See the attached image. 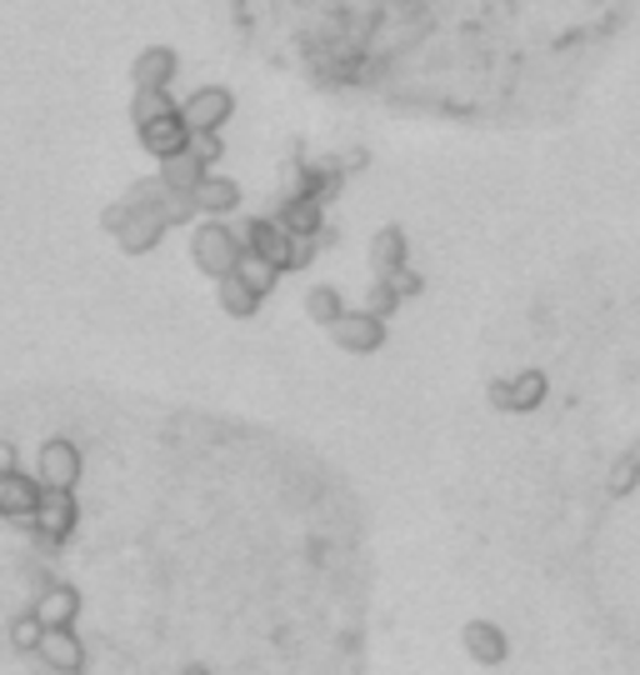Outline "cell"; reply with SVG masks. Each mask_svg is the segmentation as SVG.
<instances>
[{
	"instance_id": "cell-1",
	"label": "cell",
	"mask_w": 640,
	"mask_h": 675,
	"mask_svg": "<svg viewBox=\"0 0 640 675\" xmlns=\"http://www.w3.org/2000/svg\"><path fill=\"white\" fill-rule=\"evenodd\" d=\"M240 256H246V250H240V236L226 221L205 215V221L195 225V236H190V261L201 265V275L221 281V275H230L240 265Z\"/></svg>"
},
{
	"instance_id": "cell-2",
	"label": "cell",
	"mask_w": 640,
	"mask_h": 675,
	"mask_svg": "<svg viewBox=\"0 0 640 675\" xmlns=\"http://www.w3.org/2000/svg\"><path fill=\"white\" fill-rule=\"evenodd\" d=\"M240 250H256L261 261H271L275 271H291L296 265V236L285 230L281 221H271V215H250V221H240Z\"/></svg>"
},
{
	"instance_id": "cell-3",
	"label": "cell",
	"mask_w": 640,
	"mask_h": 675,
	"mask_svg": "<svg viewBox=\"0 0 640 675\" xmlns=\"http://www.w3.org/2000/svg\"><path fill=\"white\" fill-rule=\"evenodd\" d=\"M85 461H81V446H75L71 436H50L46 446H40L36 455V481L46 490H75V481H81Z\"/></svg>"
},
{
	"instance_id": "cell-4",
	"label": "cell",
	"mask_w": 640,
	"mask_h": 675,
	"mask_svg": "<svg viewBox=\"0 0 640 675\" xmlns=\"http://www.w3.org/2000/svg\"><path fill=\"white\" fill-rule=\"evenodd\" d=\"M325 331H331V341L341 345L345 356H370V351L386 345V320L370 316V310H341Z\"/></svg>"
},
{
	"instance_id": "cell-5",
	"label": "cell",
	"mask_w": 640,
	"mask_h": 675,
	"mask_svg": "<svg viewBox=\"0 0 640 675\" xmlns=\"http://www.w3.org/2000/svg\"><path fill=\"white\" fill-rule=\"evenodd\" d=\"M40 481L25 471H11L0 475V516L11 525H21V531H36V506H40Z\"/></svg>"
},
{
	"instance_id": "cell-6",
	"label": "cell",
	"mask_w": 640,
	"mask_h": 675,
	"mask_svg": "<svg viewBox=\"0 0 640 675\" xmlns=\"http://www.w3.org/2000/svg\"><path fill=\"white\" fill-rule=\"evenodd\" d=\"M230 116H236V95H230L226 85H201V91L180 106L186 131H221Z\"/></svg>"
},
{
	"instance_id": "cell-7",
	"label": "cell",
	"mask_w": 640,
	"mask_h": 675,
	"mask_svg": "<svg viewBox=\"0 0 640 675\" xmlns=\"http://www.w3.org/2000/svg\"><path fill=\"white\" fill-rule=\"evenodd\" d=\"M550 380L541 370H521V376L510 380H490V405L496 411H535V405L546 401Z\"/></svg>"
},
{
	"instance_id": "cell-8",
	"label": "cell",
	"mask_w": 640,
	"mask_h": 675,
	"mask_svg": "<svg viewBox=\"0 0 640 675\" xmlns=\"http://www.w3.org/2000/svg\"><path fill=\"white\" fill-rule=\"evenodd\" d=\"M81 521V506H75V490H40L36 506V531L50 535V541H66Z\"/></svg>"
},
{
	"instance_id": "cell-9",
	"label": "cell",
	"mask_w": 640,
	"mask_h": 675,
	"mask_svg": "<svg viewBox=\"0 0 640 675\" xmlns=\"http://www.w3.org/2000/svg\"><path fill=\"white\" fill-rule=\"evenodd\" d=\"M170 225L161 221V211H135L131 205V221L116 230V246L126 250V256H145V250H155L161 240H166Z\"/></svg>"
},
{
	"instance_id": "cell-10",
	"label": "cell",
	"mask_w": 640,
	"mask_h": 675,
	"mask_svg": "<svg viewBox=\"0 0 640 675\" xmlns=\"http://www.w3.org/2000/svg\"><path fill=\"white\" fill-rule=\"evenodd\" d=\"M36 655L50 665V671H85V646L71 626H50L46 636H40Z\"/></svg>"
},
{
	"instance_id": "cell-11",
	"label": "cell",
	"mask_w": 640,
	"mask_h": 675,
	"mask_svg": "<svg viewBox=\"0 0 640 675\" xmlns=\"http://www.w3.org/2000/svg\"><path fill=\"white\" fill-rule=\"evenodd\" d=\"M135 131H141L145 155H155V161H166V155L186 151V141H190V131H186V120H180V110H170V116L151 120V126H135Z\"/></svg>"
},
{
	"instance_id": "cell-12",
	"label": "cell",
	"mask_w": 640,
	"mask_h": 675,
	"mask_svg": "<svg viewBox=\"0 0 640 675\" xmlns=\"http://www.w3.org/2000/svg\"><path fill=\"white\" fill-rule=\"evenodd\" d=\"M31 611H36L40 616V626H75V616H81V591H75V585H46V591L36 595V605H31Z\"/></svg>"
},
{
	"instance_id": "cell-13",
	"label": "cell",
	"mask_w": 640,
	"mask_h": 675,
	"mask_svg": "<svg viewBox=\"0 0 640 675\" xmlns=\"http://www.w3.org/2000/svg\"><path fill=\"white\" fill-rule=\"evenodd\" d=\"M176 71H180L176 50L170 46H145L141 56H135V66H131V81L135 85H155V91H170Z\"/></svg>"
},
{
	"instance_id": "cell-14",
	"label": "cell",
	"mask_w": 640,
	"mask_h": 675,
	"mask_svg": "<svg viewBox=\"0 0 640 675\" xmlns=\"http://www.w3.org/2000/svg\"><path fill=\"white\" fill-rule=\"evenodd\" d=\"M190 196H195V205H201V215H215V221H221V215H230L240 205V180H230V176H211V170H205V180L195 190H190Z\"/></svg>"
},
{
	"instance_id": "cell-15",
	"label": "cell",
	"mask_w": 640,
	"mask_h": 675,
	"mask_svg": "<svg viewBox=\"0 0 640 675\" xmlns=\"http://www.w3.org/2000/svg\"><path fill=\"white\" fill-rule=\"evenodd\" d=\"M461 640H465V651H471V661H481V665H500L510 655L506 630L490 626V620H471Z\"/></svg>"
},
{
	"instance_id": "cell-16",
	"label": "cell",
	"mask_w": 640,
	"mask_h": 675,
	"mask_svg": "<svg viewBox=\"0 0 640 675\" xmlns=\"http://www.w3.org/2000/svg\"><path fill=\"white\" fill-rule=\"evenodd\" d=\"M405 256H411V246H405L401 225H380L376 240H370V271L391 275V271H401V265H405Z\"/></svg>"
},
{
	"instance_id": "cell-17",
	"label": "cell",
	"mask_w": 640,
	"mask_h": 675,
	"mask_svg": "<svg viewBox=\"0 0 640 675\" xmlns=\"http://www.w3.org/2000/svg\"><path fill=\"white\" fill-rule=\"evenodd\" d=\"M215 300H221V310H226V316L250 320L256 310H261V300H265V296H256V291H250V285L240 281L236 271H230V275H221V281H215Z\"/></svg>"
},
{
	"instance_id": "cell-18",
	"label": "cell",
	"mask_w": 640,
	"mask_h": 675,
	"mask_svg": "<svg viewBox=\"0 0 640 675\" xmlns=\"http://www.w3.org/2000/svg\"><path fill=\"white\" fill-rule=\"evenodd\" d=\"M205 161L201 155H190V151H176V155H166V161H161V180H166L170 190H195L205 180Z\"/></svg>"
},
{
	"instance_id": "cell-19",
	"label": "cell",
	"mask_w": 640,
	"mask_h": 675,
	"mask_svg": "<svg viewBox=\"0 0 640 675\" xmlns=\"http://www.w3.org/2000/svg\"><path fill=\"white\" fill-rule=\"evenodd\" d=\"M275 221H281L291 236H320V201H310V196H285Z\"/></svg>"
},
{
	"instance_id": "cell-20",
	"label": "cell",
	"mask_w": 640,
	"mask_h": 675,
	"mask_svg": "<svg viewBox=\"0 0 640 675\" xmlns=\"http://www.w3.org/2000/svg\"><path fill=\"white\" fill-rule=\"evenodd\" d=\"M170 110H180L176 100H170V91H155V85H135V95H131V120H135V126H151V120L170 116Z\"/></svg>"
},
{
	"instance_id": "cell-21",
	"label": "cell",
	"mask_w": 640,
	"mask_h": 675,
	"mask_svg": "<svg viewBox=\"0 0 640 675\" xmlns=\"http://www.w3.org/2000/svg\"><path fill=\"white\" fill-rule=\"evenodd\" d=\"M236 275L250 285V291H256V296H271V291H275V281H281V271H275L271 261H261L256 250H246V256H240Z\"/></svg>"
},
{
	"instance_id": "cell-22",
	"label": "cell",
	"mask_w": 640,
	"mask_h": 675,
	"mask_svg": "<svg viewBox=\"0 0 640 675\" xmlns=\"http://www.w3.org/2000/svg\"><path fill=\"white\" fill-rule=\"evenodd\" d=\"M341 310L345 306H341V296H335L331 285H310V291H306V316L316 320V325H331Z\"/></svg>"
},
{
	"instance_id": "cell-23",
	"label": "cell",
	"mask_w": 640,
	"mask_h": 675,
	"mask_svg": "<svg viewBox=\"0 0 640 675\" xmlns=\"http://www.w3.org/2000/svg\"><path fill=\"white\" fill-rule=\"evenodd\" d=\"M201 215V205H195V196L190 190H166V201H161V221L166 225H190Z\"/></svg>"
},
{
	"instance_id": "cell-24",
	"label": "cell",
	"mask_w": 640,
	"mask_h": 675,
	"mask_svg": "<svg viewBox=\"0 0 640 675\" xmlns=\"http://www.w3.org/2000/svg\"><path fill=\"white\" fill-rule=\"evenodd\" d=\"M640 486V465L630 461V455H620L616 465H611V475H605V496H630V490Z\"/></svg>"
},
{
	"instance_id": "cell-25",
	"label": "cell",
	"mask_w": 640,
	"mask_h": 675,
	"mask_svg": "<svg viewBox=\"0 0 640 675\" xmlns=\"http://www.w3.org/2000/svg\"><path fill=\"white\" fill-rule=\"evenodd\" d=\"M166 180L161 176H145V180H135L131 186V196H126V201L135 205V211H161V201H166Z\"/></svg>"
},
{
	"instance_id": "cell-26",
	"label": "cell",
	"mask_w": 640,
	"mask_h": 675,
	"mask_svg": "<svg viewBox=\"0 0 640 675\" xmlns=\"http://www.w3.org/2000/svg\"><path fill=\"white\" fill-rule=\"evenodd\" d=\"M40 636H46V626H40L36 611H25V616L11 620V646H15V651H36Z\"/></svg>"
},
{
	"instance_id": "cell-27",
	"label": "cell",
	"mask_w": 640,
	"mask_h": 675,
	"mask_svg": "<svg viewBox=\"0 0 640 675\" xmlns=\"http://www.w3.org/2000/svg\"><path fill=\"white\" fill-rule=\"evenodd\" d=\"M360 310H370V316L386 320V316H395V310H401V296L391 291V281H380V275H376V285H370V296H366V306H360Z\"/></svg>"
},
{
	"instance_id": "cell-28",
	"label": "cell",
	"mask_w": 640,
	"mask_h": 675,
	"mask_svg": "<svg viewBox=\"0 0 640 675\" xmlns=\"http://www.w3.org/2000/svg\"><path fill=\"white\" fill-rule=\"evenodd\" d=\"M186 151H190V155H201L205 166H215V161L226 155V145H221V131H190Z\"/></svg>"
},
{
	"instance_id": "cell-29",
	"label": "cell",
	"mask_w": 640,
	"mask_h": 675,
	"mask_svg": "<svg viewBox=\"0 0 640 675\" xmlns=\"http://www.w3.org/2000/svg\"><path fill=\"white\" fill-rule=\"evenodd\" d=\"M380 281H391V291H395V296H420V275H415V271H405V265H401V271H391V275H380Z\"/></svg>"
},
{
	"instance_id": "cell-30",
	"label": "cell",
	"mask_w": 640,
	"mask_h": 675,
	"mask_svg": "<svg viewBox=\"0 0 640 675\" xmlns=\"http://www.w3.org/2000/svg\"><path fill=\"white\" fill-rule=\"evenodd\" d=\"M126 221H131V201H110L106 211H100V225H106V236H116Z\"/></svg>"
},
{
	"instance_id": "cell-31",
	"label": "cell",
	"mask_w": 640,
	"mask_h": 675,
	"mask_svg": "<svg viewBox=\"0 0 640 675\" xmlns=\"http://www.w3.org/2000/svg\"><path fill=\"white\" fill-rule=\"evenodd\" d=\"M11 471H21V465H15V446L0 440V475H11Z\"/></svg>"
},
{
	"instance_id": "cell-32",
	"label": "cell",
	"mask_w": 640,
	"mask_h": 675,
	"mask_svg": "<svg viewBox=\"0 0 640 675\" xmlns=\"http://www.w3.org/2000/svg\"><path fill=\"white\" fill-rule=\"evenodd\" d=\"M180 675H211V671H205V665H186V671H180Z\"/></svg>"
},
{
	"instance_id": "cell-33",
	"label": "cell",
	"mask_w": 640,
	"mask_h": 675,
	"mask_svg": "<svg viewBox=\"0 0 640 675\" xmlns=\"http://www.w3.org/2000/svg\"><path fill=\"white\" fill-rule=\"evenodd\" d=\"M630 461H636V465H640V440H636V446H630Z\"/></svg>"
},
{
	"instance_id": "cell-34",
	"label": "cell",
	"mask_w": 640,
	"mask_h": 675,
	"mask_svg": "<svg viewBox=\"0 0 640 675\" xmlns=\"http://www.w3.org/2000/svg\"><path fill=\"white\" fill-rule=\"evenodd\" d=\"M50 675H85V671H50Z\"/></svg>"
},
{
	"instance_id": "cell-35",
	"label": "cell",
	"mask_w": 640,
	"mask_h": 675,
	"mask_svg": "<svg viewBox=\"0 0 640 675\" xmlns=\"http://www.w3.org/2000/svg\"><path fill=\"white\" fill-rule=\"evenodd\" d=\"M0 521H5V516H0Z\"/></svg>"
}]
</instances>
